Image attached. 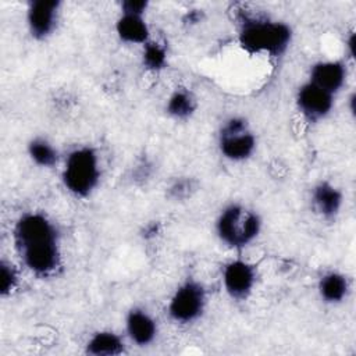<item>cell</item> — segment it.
<instances>
[{
  "instance_id": "obj_1",
  "label": "cell",
  "mask_w": 356,
  "mask_h": 356,
  "mask_svg": "<svg viewBox=\"0 0 356 356\" xmlns=\"http://www.w3.org/2000/svg\"><path fill=\"white\" fill-rule=\"evenodd\" d=\"M13 242L21 263L33 275L50 278L61 268V235L47 214L22 213L13 227Z\"/></svg>"
},
{
  "instance_id": "obj_2",
  "label": "cell",
  "mask_w": 356,
  "mask_h": 356,
  "mask_svg": "<svg viewBox=\"0 0 356 356\" xmlns=\"http://www.w3.org/2000/svg\"><path fill=\"white\" fill-rule=\"evenodd\" d=\"M293 39L292 28L278 19L243 15L238 26V42L250 54L281 57Z\"/></svg>"
},
{
  "instance_id": "obj_3",
  "label": "cell",
  "mask_w": 356,
  "mask_h": 356,
  "mask_svg": "<svg viewBox=\"0 0 356 356\" xmlns=\"http://www.w3.org/2000/svg\"><path fill=\"white\" fill-rule=\"evenodd\" d=\"M261 228L263 220L260 214L238 202L224 206L214 221L216 236L225 248L232 250H242L250 246L259 238Z\"/></svg>"
},
{
  "instance_id": "obj_4",
  "label": "cell",
  "mask_w": 356,
  "mask_h": 356,
  "mask_svg": "<svg viewBox=\"0 0 356 356\" xmlns=\"http://www.w3.org/2000/svg\"><path fill=\"white\" fill-rule=\"evenodd\" d=\"M100 181L102 161L93 146L81 145L67 153L61 167V182L70 195L86 199L96 192Z\"/></svg>"
},
{
  "instance_id": "obj_5",
  "label": "cell",
  "mask_w": 356,
  "mask_h": 356,
  "mask_svg": "<svg viewBox=\"0 0 356 356\" xmlns=\"http://www.w3.org/2000/svg\"><path fill=\"white\" fill-rule=\"evenodd\" d=\"M217 147L225 160L245 163L256 153L257 138L243 117L231 115L218 128Z\"/></svg>"
},
{
  "instance_id": "obj_6",
  "label": "cell",
  "mask_w": 356,
  "mask_h": 356,
  "mask_svg": "<svg viewBox=\"0 0 356 356\" xmlns=\"http://www.w3.org/2000/svg\"><path fill=\"white\" fill-rule=\"evenodd\" d=\"M207 291L196 280L182 281L172 292L167 303V314L174 324L191 325L206 313Z\"/></svg>"
},
{
  "instance_id": "obj_7",
  "label": "cell",
  "mask_w": 356,
  "mask_h": 356,
  "mask_svg": "<svg viewBox=\"0 0 356 356\" xmlns=\"http://www.w3.org/2000/svg\"><path fill=\"white\" fill-rule=\"evenodd\" d=\"M221 284L229 299L243 302L253 293L256 288L257 268L253 263L245 259H231L222 266Z\"/></svg>"
},
{
  "instance_id": "obj_8",
  "label": "cell",
  "mask_w": 356,
  "mask_h": 356,
  "mask_svg": "<svg viewBox=\"0 0 356 356\" xmlns=\"http://www.w3.org/2000/svg\"><path fill=\"white\" fill-rule=\"evenodd\" d=\"M335 96L316 86L310 81L299 85L295 93V107L309 124H318L330 117L334 110Z\"/></svg>"
},
{
  "instance_id": "obj_9",
  "label": "cell",
  "mask_w": 356,
  "mask_h": 356,
  "mask_svg": "<svg viewBox=\"0 0 356 356\" xmlns=\"http://www.w3.org/2000/svg\"><path fill=\"white\" fill-rule=\"evenodd\" d=\"M61 6V1L56 0H35L28 4L25 21L28 32L35 40L43 42L54 35L60 22Z\"/></svg>"
},
{
  "instance_id": "obj_10",
  "label": "cell",
  "mask_w": 356,
  "mask_h": 356,
  "mask_svg": "<svg viewBox=\"0 0 356 356\" xmlns=\"http://www.w3.org/2000/svg\"><path fill=\"white\" fill-rule=\"evenodd\" d=\"M346 78L348 68L345 61L338 58H324L310 65L307 81L337 96L345 88Z\"/></svg>"
},
{
  "instance_id": "obj_11",
  "label": "cell",
  "mask_w": 356,
  "mask_h": 356,
  "mask_svg": "<svg viewBox=\"0 0 356 356\" xmlns=\"http://www.w3.org/2000/svg\"><path fill=\"white\" fill-rule=\"evenodd\" d=\"M125 334L139 348L150 346L159 337L157 320L142 307H132L125 316Z\"/></svg>"
},
{
  "instance_id": "obj_12",
  "label": "cell",
  "mask_w": 356,
  "mask_h": 356,
  "mask_svg": "<svg viewBox=\"0 0 356 356\" xmlns=\"http://www.w3.org/2000/svg\"><path fill=\"white\" fill-rule=\"evenodd\" d=\"M310 202L314 213L325 221L335 220L343 207L342 191L330 181H318L310 192Z\"/></svg>"
},
{
  "instance_id": "obj_13",
  "label": "cell",
  "mask_w": 356,
  "mask_h": 356,
  "mask_svg": "<svg viewBox=\"0 0 356 356\" xmlns=\"http://www.w3.org/2000/svg\"><path fill=\"white\" fill-rule=\"evenodd\" d=\"M117 38L131 46H143L150 40V26L145 15L120 13L114 24Z\"/></svg>"
},
{
  "instance_id": "obj_14",
  "label": "cell",
  "mask_w": 356,
  "mask_h": 356,
  "mask_svg": "<svg viewBox=\"0 0 356 356\" xmlns=\"http://www.w3.org/2000/svg\"><path fill=\"white\" fill-rule=\"evenodd\" d=\"M350 291L348 277L337 270L325 271L317 281V293L320 299L327 305L342 303Z\"/></svg>"
},
{
  "instance_id": "obj_15",
  "label": "cell",
  "mask_w": 356,
  "mask_h": 356,
  "mask_svg": "<svg viewBox=\"0 0 356 356\" xmlns=\"http://www.w3.org/2000/svg\"><path fill=\"white\" fill-rule=\"evenodd\" d=\"M83 350L90 356H118L125 352V341L115 331L99 330L88 338Z\"/></svg>"
},
{
  "instance_id": "obj_16",
  "label": "cell",
  "mask_w": 356,
  "mask_h": 356,
  "mask_svg": "<svg viewBox=\"0 0 356 356\" xmlns=\"http://www.w3.org/2000/svg\"><path fill=\"white\" fill-rule=\"evenodd\" d=\"M197 110V99L186 88L174 89L165 100V113L175 121L191 120Z\"/></svg>"
},
{
  "instance_id": "obj_17",
  "label": "cell",
  "mask_w": 356,
  "mask_h": 356,
  "mask_svg": "<svg viewBox=\"0 0 356 356\" xmlns=\"http://www.w3.org/2000/svg\"><path fill=\"white\" fill-rule=\"evenodd\" d=\"M26 153L31 161L40 168H53L60 161L57 147L43 136L32 138L26 145Z\"/></svg>"
},
{
  "instance_id": "obj_18",
  "label": "cell",
  "mask_w": 356,
  "mask_h": 356,
  "mask_svg": "<svg viewBox=\"0 0 356 356\" xmlns=\"http://www.w3.org/2000/svg\"><path fill=\"white\" fill-rule=\"evenodd\" d=\"M168 64V51L165 44L157 40H149L142 46V65L152 72L163 71Z\"/></svg>"
},
{
  "instance_id": "obj_19",
  "label": "cell",
  "mask_w": 356,
  "mask_h": 356,
  "mask_svg": "<svg viewBox=\"0 0 356 356\" xmlns=\"http://www.w3.org/2000/svg\"><path fill=\"white\" fill-rule=\"evenodd\" d=\"M21 282L18 268L8 260L1 259L0 261V295L1 298H7L13 295Z\"/></svg>"
},
{
  "instance_id": "obj_20",
  "label": "cell",
  "mask_w": 356,
  "mask_h": 356,
  "mask_svg": "<svg viewBox=\"0 0 356 356\" xmlns=\"http://www.w3.org/2000/svg\"><path fill=\"white\" fill-rule=\"evenodd\" d=\"M147 8H149V3L145 0H127L121 3V13L146 15Z\"/></svg>"
},
{
  "instance_id": "obj_21",
  "label": "cell",
  "mask_w": 356,
  "mask_h": 356,
  "mask_svg": "<svg viewBox=\"0 0 356 356\" xmlns=\"http://www.w3.org/2000/svg\"><path fill=\"white\" fill-rule=\"evenodd\" d=\"M355 46H356V38H355V32H350L348 39L345 40V50L349 58H355Z\"/></svg>"
},
{
  "instance_id": "obj_22",
  "label": "cell",
  "mask_w": 356,
  "mask_h": 356,
  "mask_svg": "<svg viewBox=\"0 0 356 356\" xmlns=\"http://www.w3.org/2000/svg\"><path fill=\"white\" fill-rule=\"evenodd\" d=\"M355 102H356V96H355V93L352 92V93L349 95V97H348V103H349L348 108H349V113H350L352 115H355Z\"/></svg>"
}]
</instances>
